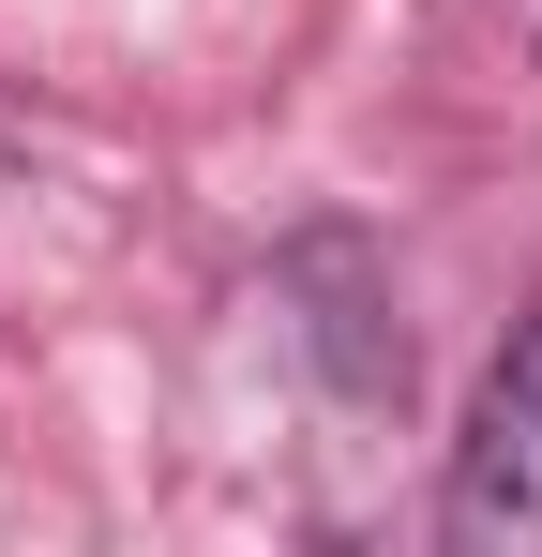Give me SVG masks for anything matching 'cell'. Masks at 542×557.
<instances>
[{
  "label": "cell",
  "mask_w": 542,
  "mask_h": 557,
  "mask_svg": "<svg viewBox=\"0 0 542 557\" xmlns=\"http://www.w3.org/2000/svg\"><path fill=\"white\" fill-rule=\"evenodd\" d=\"M438 528H452V543H482V557H528V543H542V301L497 332V362H482V392H467Z\"/></svg>",
  "instance_id": "6da1fadb"
}]
</instances>
